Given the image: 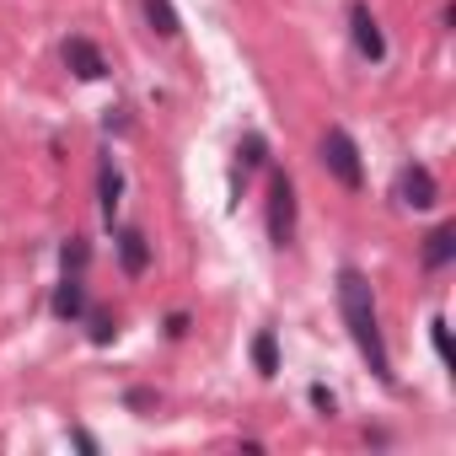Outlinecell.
Segmentation results:
<instances>
[{"label":"cell","instance_id":"15","mask_svg":"<svg viewBox=\"0 0 456 456\" xmlns=\"http://www.w3.org/2000/svg\"><path fill=\"white\" fill-rule=\"evenodd\" d=\"M86 258H92V248H86V242H81V237H70V242H65V248H60V264H65V269H76V274H81V269H86Z\"/></svg>","mask_w":456,"mask_h":456},{"label":"cell","instance_id":"19","mask_svg":"<svg viewBox=\"0 0 456 456\" xmlns=\"http://www.w3.org/2000/svg\"><path fill=\"white\" fill-rule=\"evenodd\" d=\"M167 333L183 338V333H188V312H172V317H167Z\"/></svg>","mask_w":456,"mask_h":456},{"label":"cell","instance_id":"13","mask_svg":"<svg viewBox=\"0 0 456 456\" xmlns=\"http://www.w3.org/2000/svg\"><path fill=\"white\" fill-rule=\"evenodd\" d=\"M86 322H92V344H113V338H118V322H113V312H102V306H97Z\"/></svg>","mask_w":456,"mask_h":456},{"label":"cell","instance_id":"11","mask_svg":"<svg viewBox=\"0 0 456 456\" xmlns=\"http://www.w3.org/2000/svg\"><path fill=\"white\" fill-rule=\"evenodd\" d=\"M140 6H145V22H151L156 38H177V33H183V22H177V12H172V0H140Z\"/></svg>","mask_w":456,"mask_h":456},{"label":"cell","instance_id":"18","mask_svg":"<svg viewBox=\"0 0 456 456\" xmlns=\"http://www.w3.org/2000/svg\"><path fill=\"white\" fill-rule=\"evenodd\" d=\"M124 403H129V408H151V403H156V392H151V387H134Z\"/></svg>","mask_w":456,"mask_h":456},{"label":"cell","instance_id":"10","mask_svg":"<svg viewBox=\"0 0 456 456\" xmlns=\"http://www.w3.org/2000/svg\"><path fill=\"white\" fill-rule=\"evenodd\" d=\"M451 258H456V225H435V232L424 237V269L440 274Z\"/></svg>","mask_w":456,"mask_h":456},{"label":"cell","instance_id":"17","mask_svg":"<svg viewBox=\"0 0 456 456\" xmlns=\"http://www.w3.org/2000/svg\"><path fill=\"white\" fill-rule=\"evenodd\" d=\"M312 403H317V413H328V419H333V413H338V397H333V392H328V387H322V381H317V387H312Z\"/></svg>","mask_w":456,"mask_h":456},{"label":"cell","instance_id":"5","mask_svg":"<svg viewBox=\"0 0 456 456\" xmlns=\"http://www.w3.org/2000/svg\"><path fill=\"white\" fill-rule=\"evenodd\" d=\"M397 199H403L408 209H429V204L440 199L435 172H429V167H419V161H408V167H403V177H397Z\"/></svg>","mask_w":456,"mask_h":456},{"label":"cell","instance_id":"4","mask_svg":"<svg viewBox=\"0 0 456 456\" xmlns=\"http://www.w3.org/2000/svg\"><path fill=\"white\" fill-rule=\"evenodd\" d=\"M349 28H354V49L376 65V60H387V38H381V22L370 17V6H365V0H354V6H349Z\"/></svg>","mask_w":456,"mask_h":456},{"label":"cell","instance_id":"14","mask_svg":"<svg viewBox=\"0 0 456 456\" xmlns=\"http://www.w3.org/2000/svg\"><path fill=\"white\" fill-rule=\"evenodd\" d=\"M237 156H242V167H264V161H269V145H264V134H248V140L237 145Z\"/></svg>","mask_w":456,"mask_h":456},{"label":"cell","instance_id":"9","mask_svg":"<svg viewBox=\"0 0 456 456\" xmlns=\"http://www.w3.org/2000/svg\"><path fill=\"white\" fill-rule=\"evenodd\" d=\"M49 312H54L60 322H81V317H86V285H81V280H76L70 269H65V285L54 290V301H49Z\"/></svg>","mask_w":456,"mask_h":456},{"label":"cell","instance_id":"8","mask_svg":"<svg viewBox=\"0 0 456 456\" xmlns=\"http://www.w3.org/2000/svg\"><path fill=\"white\" fill-rule=\"evenodd\" d=\"M97 199H102V220L113 225V215H118V204H124V172L113 167V156L97 161Z\"/></svg>","mask_w":456,"mask_h":456},{"label":"cell","instance_id":"7","mask_svg":"<svg viewBox=\"0 0 456 456\" xmlns=\"http://www.w3.org/2000/svg\"><path fill=\"white\" fill-rule=\"evenodd\" d=\"M118 264H124L129 280H140V274L151 269V242H145V232H134V225H124V232H118Z\"/></svg>","mask_w":456,"mask_h":456},{"label":"cell","instance_id":"3","mask_svg":"<svg viewBox=\"0 0 456 456\" xmlns=\"http://www.w3.org/2000/svg\"><path fill=\"white\" fill-rule=\"evenodd\" d=\"M269 242L290 248L296 242V183L285 172L269 177Z\"/></svg>","mask_w":456,"mask_h":456},{"label":"cell","instance_id":"12","mask_svg":"<svg viewBox=\"0 0 456 456\" xmlns=\"http://www.w3.org/2000/svg\"><path fill=\"white\" fill-rule=\"evenodd\" d=\"M253 365H258L264 376H274V370H280V338H274V328H264V333L253 338Z\"/></svg>","mask_w":456,"mask_h":456},{"label":"cell","instance_id":"1","mask_svg":"<svg viewBox=\"0 0 456 456\" xmlns=\"http://www.w3.org/2000/svg\"><path fill=\"white\" fill-rule=\"evenodd\" d=\"M338 312H344V328H349L354 349L365 354L370 376L392 387V354H387V338H381V317H376L370 280L360 269H338Z\"/></svg>","mask_w":456,"mask_h":456},{"label":"cell","instance_id":"6","mask_svg":"<svg viewBox=\"0 0 456 456\" xmlns=\"http://www.w3.org/2000/svg\"><path fill=\"white\" fill-rule=\"evenodd\" d=\"M65 65H70L81 81H102V76H108V60H102V49H97L92 38H65Z\"/></svg>","mask_w":456,"mask_h":456},{"label":"cell","instance_id":"2","mask_svg":"<svg viewBox=\"0 0 456 456\" xmlns=\"http://www.w3.org/2000/svg\"><path fill=\"white\" fill-rule=\"evenodd\" d=\"M317 161H322V167H328V177H338L349 193H360V188H365V161H360V145L349 140V129H338V124H333V129L322 134V145H317Z\"/></svg>","mask_w":456,"mask_h":456},{"label":"cell","instance_id":"16","mask_svg":"<svg viewBox=\"0 0 456 456\" xmlns=\"http://www.w3.org/2000/svg\"><path fill=\"white\" fill-rule=\"evenodd\" d=\"M429 333H435V354H440V365H451V333H445V322L435 317V322H429Z\"/></svg>","mask_w":456,"mask_h":456}]
</instances>
